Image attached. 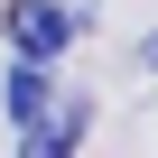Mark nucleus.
Wrapping results in <instances>:
<instances>
[{"label":"nucleus","instance_id":"obj_3","mask_svg":"<svg viewBox=\"0 0 158 158\" xmlns=\"http://www.w3.org/2000/svg\"><path fill=\"white\" fill-rule=\"evenodd\" d=\"M47 102H56V84H47V65H37V56H19V65H10V121L28 130V121H37Z\"/></svg>","mask_w":158,"mask_h":158},{"label":"nucleus","instance_id":"obj_4","mask_svg":"<svg viewBox=\"0 0 158 158\" xmlns=\"http://www.w3.org/2000/svg\"><path fill=\"white\" fill-rule=\"evenodd\" d=\"M139 65H149V74H158V37H139Z\"/></svg>","mask_w":158,"mask_h":158},{"label":"nucleus","instance_id":"obj_2","mask_svg":"<svg viewBox=\"0 0 158 158\" xmlns=\"http://www.w3.org/2000/svg\"><path fill=\"white\" fill-rule=\"evenodd\" d=\"M74 139H84V93H56V102L19 130V149H28V158H65Z\"/></svg>","mask_w":158,"mask_h":158},{"label":"nucleus","instance_id":"obj_1","mask_svg":"<svg viewBox=\"0 0 158 158\" xmlns=\"http://www.w3.org/2000/svg\"><path fill=\"white\" fill-rule=\"evenodd\" d=\"M10 56H37V65H56L74 37H84V10H65V0H10Z\"/></svg>","mask_w":158,"mask_h":158}]
</instances>
